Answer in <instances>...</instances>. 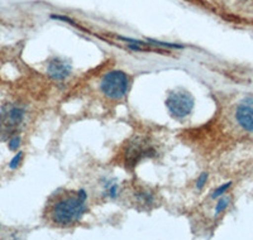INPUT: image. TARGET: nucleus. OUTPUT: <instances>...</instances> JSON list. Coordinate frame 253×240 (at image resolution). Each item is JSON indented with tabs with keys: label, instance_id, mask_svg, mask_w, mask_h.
I'll use <instances>...</instances> for the list:
<instances>
[{
	"label": "nucleus",
	"instance_id": "6e6552de",
	"mask_svg": "<svg viewBox=\"0 0 253 240\" xmlns=\"http://www.w3.org/2000/svg\"><path fill=\"white\" fill-rule=\"evenodd\" d=\"M228 202H229V199H221V200L218 202V205H216V209H215L216 214H220L223 210L227 209Z\"/></svg>",
	"mask_w": 253,
	"mask_h": 240
},
{
	"label": "nucleus",
	"instance_id": "f257e3e1",
	"mask_svg": "<svg viewBox=\"0 0 253 240\" xmlns=\"http://www.w3.org/2000/svg\"><path fill=\"white\" fill-rule=\"evenodd\" d=\"M86 211L85 191L62 192L52 196L44 210V216L56 226H70L78 223Z\"/></svg>",
	"mask_w": 253,
	"mask_h": 240
},
{
	"label": "nucleus",
	"instance_id": "9d476101",
	"mask_svg": "<svg viewBox=\"0 0 253 240\" xmlns=\"http://www.w3.org/2000/svg\"><path fill=\"white\" fill-rule=\"evenodd\" d=\"M207 178H208V174L207 173H203L202 176L199 177V180H198V189H202V187L204 186Z\"/></svg>",
	"mask_w": 253,
	"mask_h": 240
},
{
	"label": "nucleus",
	"instance_id": "20e7f679",
	"mask_svg": "<svg viewBox=\"0 0 253 240\" xmlns=\"http://www.w3.org/2000/svg\"><path fill=\"white\" fill-rule=\"evenodd\" d=\"M155 148L147 142L146 138H134L124 151L126 166L134 167L143 158L155 156Z\"/></svg>",
	"mask_w": 253,
	"mask_h": 240
},
{
	"label": "nucleus",
	"instance_id": "1a4fd4ad",
	"mask_svg": "<svg viewBox=\"0 0 253 240\" xmlns=\"http://www.w3.org/2000/svg\"><path fill=\"white\" fill-rule=\"evenodd\" d=\"M230 185H232V183H230V182H228V183H225V185H223V186H220V187H219L218 190H215V191H214V194H213V199H215V198H219V196H220V195L225 194V191H227V190L229 189V187H230Z\"/></svg>",
	"mask_w": 253,
	"mask_h": 240
},
{
	"label": "nucleus",
	"instance_id": "39448f33",
	"mask_svg": "<svg viewBox=\"0 0 253 240\" xmlns=\"http://www.w3.org/2000/svg\"><path fill=\"white\" fill-rule=\"evenodd\" d=\"M166 106L173 118L181 119L193 110L194 99L186 91H173L167 96Z\"/></svg>",
	"mask_w": 253,
	"mask_h": 240
},
{
	"label": "nucleus",
	"instance_id": "423d86ee",
	"mask_svg": "<svg viewBox=\"0 0 253 240\" xmlns=\"http://www.w3.org/2000/svg\"><path fill=\"white\" fill-rule=\"evenodd\" d=\"M236 118L242 128L247 132H253V97H247L239 104Z\"/></svg>",
	"mask_w": 253,
	"mask_h": 240
},
{
	"label": "nucleus",
	"instance_id": "7ed1b4c3",
	"mask_svg": "<svg viewBox=\"0 0 253 240\" xmlns=\"http://www.w3.org/2000/svg\"><path fill=\"white\" fill-rule=\"evenodd\" d=\"M24 113L23 108L18 105H9L0 113V135L3 139L14 137L15 132L23 124Z\"/></svg>",
	"mask_w": 253,
	"mask_h": 240
},
{
	"label": "nucleus",
	"instance_id": "f03ea898",
	"mask_svg": "<svg viewBox=\"0 0 253 240\" xmlns=\"http://www.w3.org/2000/svg\"><path fill=\"white\" fill-rule=\"evenodd\" d=\"M129 87V79L123 71L108 72L101 80L100 89L104 95L112 100H119L126 96Z\"/></svg>",
	"mask_w": 253,
	"mask_h": 240
},
{
	"label": "nucleus",
	"instance_id": "f8f14e48",
	"mask_svg": "<svg viewBox=\"0 0 253 240\" xmlns=\"http://www.w3.org/2000/svg\"><path fill=\"white\" fill-rule=\"evenodd\" d=\"M20 157H22V155H18L17 157H15L14 160H12V164H10V166H12V167H15V166H17L18 162H19V160H20Z\"/></svg>",
	"mask_w": 253,
	"mask_h": 240
},
{
	"label": "nucleus",
	"instance_id": "0eeeda50",
	"mask_svg": "<svg viewBox=\"0 0 253 240\" xmlns=\"http://www.w3.org/2000/svg\"><path fill=\"white\" fill-rule=\"evenodd\" d=\"M47 72L55 80H65L71 74V66L67 62H65V61L56 58V60L49 62Z\"/></svg>",
	"mask_w": 253,
	"mask_h": 240
},
{
	"label": "nucleus",
	"instance_id": "9b49d317",
	"mask_svg": "<svg viewBox=\"0 0 253 240\" xmlns=\"http://www.w3.org/2000/svg\"><path fill=\"white\" fill-rule=\"evenodd\" d=\"M18 146H19V138H14V139H12V144H10V148L15 149Z\"/></svg>",
	"mask_w": 253,
	"mask_h": 240
}]
</instances>
